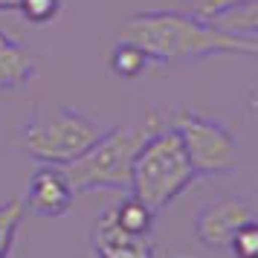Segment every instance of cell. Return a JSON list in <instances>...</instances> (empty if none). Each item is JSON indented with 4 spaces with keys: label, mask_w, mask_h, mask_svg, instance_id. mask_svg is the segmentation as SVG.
Segmentation results:
<instances>
[{
    "label": "cell",
    "mask_w": 258,
    "mask_h": 258,
    "mask_svg": "<svg viewBox=\"0 0 258 258\" xmlns=\"http://www.w3.org/2000/svg\"><path fill=\"white\" fill-rule=\"evenodd\" d=\"M122 41H131L151 61H183L206 55H252L258 58V38L226 32L212 21L195 15L151 9L137 12L119 32Z\"/></svg>",
    "instance_id": "1"
},
{
    "label": "cell",
    "mask_w": 258,
    "mask_h": 258,
    "mask_svg": "<svg viewBox=\"0 0 258 258\" xmlns=\"http://www.w3.org/2000/svg\"><path fill=\"white\" fill-rule=\"evenodd\" d=\"M160 113L151 110V116L140 125H116L102 131V137L73 163L64 165L76 195L79 191H131V171L134 160L148 134L157 128Z\"/></svg>",
    "instance_id": "2"
},
{
    "label": "cell",
    "mask_w": 258,
    "mask_h": 258,
    "mask_svg": "<svg viewBox=\"0 0 258 258\" xmlns=\"http://www.w3.org/2000/svg\"><path fill=\"white\" fill-rule=\"evenodd\" d=\"M195 180H198V174H195V168H191L186 151L180 145V137L165 125L163 113H160L157 128L148 134V140L137 151L128 195L142 200L151 212H163Z\"/></svg>",
    "instance_id": "3"
},
{
    "label": "cell",
    "mask_w": 258,
    "mask_h": 258,
    "mask_svg": "<svg viewBox=\"0 0 258 258\" xmlns=\"http://www.w3.org/2000/svg\"><path fill=\"white\" fill-rule=\"evenodd\" d=\"M102 137V125L67 105L38 107L21 128L24 151L41 165H67Z\"/></svg>",
    "instance_id": "4"
},
{
    "label": "cell",
    "mask_w": 258,
    "mask_h": 258,
    "mask_svg": "<svg viewBox=\"0 0 258 258\" xmlns=\"http://www.w3.org/2000/svg\"><path fill=\"white\" fill-rule=\"evenodd\" d=\"M163 119L180 137V145L198 177L229 174L238 165V157H241L238 142L229 134V128H223L218 119L203 116L198 110H186V107L163 110Z\"/></svg>",
    "instance_id": "5"
},
{
    "label": "cell",
    "mask_w": 258,
    "mask_h": 258,
    "mask_svg": "<svg viewBox=\"0 0 258 258\" xmlns=\"http://www.w3.org/2000/svg\"><path fill=\"white\" fill-rule=\"evenodd\" d=\"M255 218H258V198L229 195V198L209 200L195 215V238L209 252H226L232 235Z\"/></svg>",
    "instance_id": "6"
},
{
    "label": "cell",
    "mask_w": 258,
    "mask_h": 258,
    "mask_svg": "<svg viewBox=\"0 0 258 258\" xmlns=\"http://www.w3.org/2000/svg\"><path fill=\"white\" fill-rule=\"evenodd\" d=\"M73 198H76V188L64 165H38L26 188L24 206L26 212H35L41 218H61L70 212Z\"/></svg>",
    "instance_id": "7"
},
{
    "label": "cell",
    "mask_w": 258,
    "mask_h": 258,
    "mask_svg": "<svg viewBox=\"0 0 258 258\" xmlns=\"http://www.w3.org/2000/svg\"><path fill=\"white\" fill-rule=\"evenodd\" d=\"M90 249L93 258H154L151 238L125 232L113 221V209H105L90 229Z\"/></svg>",
    "instance_id": "8"
},
{
    "label": "cell",
    "mask_w": 258,
    "mask_h": 258,
    "mask_svg": "<svg viewBox=\"0 0 258 258\" xmlns=\"http://www.w3.org/2000/svg\"><path fill=\"white\" fill-rule=\"evenodd\" d=\"M38 70H41L38 55H32L12 35L0 32V90L24 87V84H29L38 76Z\"/></svg>",
    "instance_id": "9"
},
{
    "label": "cell",
    "mask_w": 258,
    "mask_h": 258,
    "mask_svg": "<svg viewBox=\"0 0 258 258\" xmlns=\"http://www.w3.org/2000/svg\"><path fill=\"white\" fill-rule=\"evenodd\" d=\"M113 209V221L131 235H140V238H151L154 232V218H157V212H151L142 200H137L134 195L116 203V206H110Z\"/></svg>",
    "instance_id": "10"
},
{
    "label": "cell",
    "mask_w": 258,
    "mask_h": 258,
    "mask_svg": "<svg viewBox=\"0 0 258 258\" xmlns=\"http://www.w3.org/2000/svg\"><path fill=\"white\" fill-rule=\"evenodd\" d=\"M154 61L142 52L137 44H131V41H122L119 38L113 49H110V58H107V67L113 70V76L119 79H140L142 73L151 67Z\"/></svg>",
    "instance_id": "11"
},
{
    "label": "cell",
    "mask_w": 258,
    "mask_h": 258,
    "mask_svg": "<svg viewBox=\"0 0 258 258\" xmlns=\"http://www.w3.org/2000/svg\"><path fill=\"white\" fill-rule=\"evenodd\" d=\"M212 24H218L226 32L246 38H258V0H244L232 9H226L223 15H218Z\"/></svg>",
    "instance_id": "12"
},
{
    "label": "cell",
    "mask_w": 258,
    "mask_h": 258,
    "mask_svg": "<svg viewBox=\"0 0 258 258\" xmlns=\"http://www.w3.org/2000/svg\"><path fill=\"white\" fill-rule=\"evenodd\" d=\"M26 206L21 198H6L0 200V258H9L15 249V238L24 223Z\"/></svg>",
    "instance_id": "13"
},
{
    "label": "cell",
    "mask_w": 258,
    "mask_h": 258,
    "mask_svg": "<svg viewBox=\"0 0 258 258\" xmlns=\"http://www.w3.org/2000/svg\"><path fill=\"white\" fill-rule=\"evenodd\" d=\"M61 9H64V0H18L15 12H21L26 24L47 26L61 15Z\"/></svg>",
    "instance_id": "14"
},
{
    "label": "cell",
    "mask_w": 258,
    "mask_h": 258,
    "mask_svg": "<svg viewBox=\"0 0 258 258\" xmlns=\"http://www.w3.org/2000/svg\"><path fill=\"white\" fill-rule=\"evenodd\" d=\"M226 252L232 258H258V218L244 223V226L232 235Z\"/></svg>",
    "instance_id": "15"
},
{
    "label": "cell",
    "mask_w": 258,
    "mask_h": 258,
    "mask_svg": "<svg viewBox=\"0 0 258 258\" xmlns=\"http://www.w3.org/2000/svg\"><path fill=\"white\" fill-rule=\"evenodd\" d=\"M186 3H188V9H191L195 18H200V21H215L218 15H223L226 9H232V6L244 3V0H186Z\"/></svg>",
    "instance_id": "16"
},
{
    "label": "cell",
    "mask_w": 258,
    "mask_h": 258,
    "mask_svg": "<svg viewBox=\"0 0 258 258\" xmlns=\"http://www.w3.org/2000/svg\"><path fill=\"white\" fill-rule=\"evenodd\" d=\"M246 107H249V116H252V122H255V128H258V82L246 93Z\"/></svg>",
    "instance_id": "17"
},
{
    "label": "cell",
    "mask_w": 258,
    "mask_h": 258,
    "mask_svg": "<svg viewBox=\"0 0 258 258\" xmlns=\"http://www.w3.org/2000/svg\"><path fill=\"white\" fill-rule=\"evenodd\" d=\"M18 9V0H0V12H15Z\"/></svg>",
    "instance_id": "18"
},
{
    "label": "cell",
    "mask_w": 258,
    "mask_h": 258,
    "mask_svg": "<svg viewBox=\"0 0 258 258\" xmlns=\"http://www.w3.org/2000/svg\"><path fill=\"white\" fill-rule=\"evenodd\" d=\"M177 258H183V255H177Z\"/></svg>",
    "instance_id": "19"
}]
</instances>
